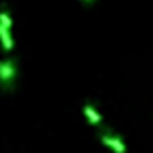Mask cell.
<instances>
[{
  "mask_svg": "<svg viewBox=\"0 0 153 153\" xmlns=\"http://www.w3.org/2000/svg\"><path fill=\"white\" fill-rule=\"evenodd\" d=\"M99 140H101L109 151H113V153H126L124 140H122L115 132H111V130H103V132L99 134Z\"/></svg>",
  "mask_w": 153,
  "mask_h": 153,
  "instance_id": "7a4b0ae2",
  "label": "cell"
},
{
  "mask_svg": "<svg viewBox=\"0 0 153 153\" xmlns=\"http://www.w3.org/2000/svg\"><path fill=\"white\" fill-rule=\"evenodd\" d=\"M82 115H84L86 122L92 124V126H101V124H103V115H101L90 103H84V105H82Z\"/></svg>",
  "mask_w": 153,
  "mask_h": 153,
  "instance_id": "3957f363",
  "label": "cell"
},
{
  "mask_svg": "<svg viewBox=\"0 0 153 153\" xmlns=\"http://www.w3.org/2000/svg\"><path fill=\"white\" fill-rule=\"evenodd\" d=\"M0 25L13 30V15L9 11V4H0Z\"/></svg>",
  "mask_w": 153,
  "mask_h": 153,
  "instance_id": "5b68a950",
  "label": "cell"
},
{
  "mask_svg": "<svg viewBox=\"0 0 153 153\" xmlns=\"http://www.w3.org/2000/svg\"><path fill=\"white\" fill-rule=\"evenodd\" d=\"M80 2H92V0H80Z\"/></svg>",
  "mask_w": 153,
  "mask_h": 153,
  "instance_id": "8992f818",
  "label": "cell"
},
{
  "mask_svg": "<svg viewBox=\"0 0 153 153\" xmlns=\"http://www.w3.org/2000/svg\"><path fill=\"white\" fill-rule=\"evenodd\" d=\"M0 46H2V51L11 53L15 48V38H13V32L9 27H2L0 25Z\"/></svg>",
  "mask_w": 153,
  "mask_h": 153,
  "instance_id": "277c9868",
  "label": "cell"
},
{
  "mask_svg": "<svg viewBox=\"0 0 153 153\" xmlns=\"http://www.w3.org/2000/svg\"><path fill=\"white\" fill-rule=\"evenodd\" d=\"M17 78H19V65H17V59H13V57L0 59V88L7 90V92L15 90Z\"/></svg>",
  "mask_w": 153,
  "mask_h": 153,
  "instance_id": "6da1fadb",
  "label": "cell"
}]
</instances>
